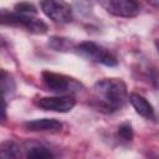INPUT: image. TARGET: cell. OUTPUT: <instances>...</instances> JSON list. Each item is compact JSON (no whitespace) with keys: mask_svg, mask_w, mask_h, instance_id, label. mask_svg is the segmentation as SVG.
Returning a JSON list of instances; mask_svg holds the SVG:
<instances>
[{"mask_svg":"<svg viewBox=\"0 0 159 159\" xmlns=\"http://www.w3.org/2000/svg\"><path fill=\"white\" fill-rule=\"evenodd\" d=\"M93 89L99 107L109 112L122 108L129 98L125 83L118 78L101 80L94 84Z\"/></svg>","mask_w":159,"mask_h":159,"instance_id":"obj_1","label":"cell"},{"mask_svg":"<svg viewBox=\"0 0 159 159\" xmlns=\"http://www.w3.org/2000/svg\"><path fill=\"white\" fill-rule=\"evenodd\" d=\"M76 51L93 61V62H97V63H102V65H106V66H114L117 65V60L116 57L109 52L107 51L106 48H103L102 46L92 42V41H84V42H81L80 45L76 46Z\"/></svg>","mask_w":159,"mask_h":159,"instance_id":"obj_2","label":"cell"},{"mask_svg":"<svg viewBox=\"0 0 159 159\" xmlns=\"http://www.w3.org/2000/svg\"><path fill=\"white\" fill-rule=\"evenodd\" d=\"M1 21L2 24H9V25H16V26H21L25 27L27 31L34 32V34H45L47 31V25L40 20V19H35L31 17L30 15H25V14H19V12H1Z\"/></svg>","mask_w":159,"mask_h":159,"instance_id":"obj_3","label":"cell"},{"mask_svg":"<svg viewBox=\"0 0 159 159\" xmlns=\"http://www.w3.org/2000/svg\"><path fill=\"white\" fill-rule=\"evenodd\" d=\"M98 4L108 14L118 17H133L140 11L138 0H98Z\"/></svg>","mask_w":159,"mask_h":159,"instance_id":"obj_4","label":"cell"},{"mask_svg":"<svg viewBox=\"0 0 159 159\" xmlns=\"http://www.w3.org/2000/svg\"><path fill=\"white\" fill-rule=\"evenodd\" d=\"M41 9L43 14L55 22L67 24L72 20V9L63 0H42Z\"/></svg>","mask_w":159,"mask_h":159,"instance_id":"obj_5","label":"cell"},{"mask_svg":"<svg viewBox=\"0 0 159 159\" xmlns=\"http://www.w3.org/2000/svg\"><path fill=\"white\" fill-rule=\"evenodd\" d=\"M76 102L70 96H58V97H41L36 99V106L45 109V111H52V112H60L66 113L70 112L75 107Z\"/></svg>","mask_w":159,"mask_h":159,"instance_id":"obj_6","label":"cell"},{"mask_svg":"<svg viewBox=\"0 0 159 159\" xmlns=\"http://www.w3.org/2000/svg\"><path fill=\"white\" fill-rule=\"evenodd\" d=\"M42 81L50 91L56 92V93L68 92L73 88V84H76V82L73 80L68 78L67 76L50 72V71L42 72Z\"/></svg>","mask_w":159,"mask_h":159,"instance_id":"obj_7","label":"cell"},{"mask_svg":"<svg viewBox=\"0 0 159 159\" xmlns=\"http://www.w3.org/2000/svg\"><path fill=\"white\" fill-rule=\"evenodd\" d=\"M25 128L31 132H58L62 128V124L56 119H35L25 123Z\"/></svg>","mask_w":159,"mask_h":159,"instance_id":"obj_8","label":"cell"},{"mask_svg":"<svg viewBox=\"0 0 159 159\" xmlns=\"http://www.w3.org/2000/svg\"><path fill=\"white\" fill-rule=\"evenodd\" d=\"M129 102L133 106V108L135 109V112L145 118H152L154 116V109L153 106L140 94L138 93H130L129 94Z\"/></svg>","mask_w":159,"mask_h":159,"instance_id":"obj_9","label":"cell"},{"mask_svg":"<svg viewBox=\"0 0 159 159\" xmlns=\"http://www.w3.org/2000/svg\"><path fill=\"white\" fill-rule=\"evenodd\" d=\"M26 157L35 158V159H43V158H52L53 154L43 145L31 143L26 147Z\"/></svg>","mask_w":159,"mask_h":159,"instance_id":"obj_10","label":"cell"},{"mask_svg":"<svg viewBox=\"0 0 159 159\" xmlns=\"http://www.w3.org/2000/svg\"><path fill=\"white\" fill-rule=\"evenodd\" d=\"M0 155L2 158H16L19 157V148L12 142H5L0 147Z\"/></svg>","mask_w":159,"mask_h":159,"instance_id":"obj_11","label":"cell"},{"mask_svg":"<svg viewBox=\"0 0 159 159\" xmlns=\"http://www.w3.org/2000/svg\"><path fill=\"white\" fill-rule=\"evenodd\" d=\"M1 87H2V92H4V96L5 97L7 96V93H12L14 89H15L14 80L5 71L1 72Z\"/></svg>","mask_w":159,"mask_h":159,"instance_id":"obj_12","label":"cell"},{"mask_svg":"<svg viewBox=\"0 0 159 159\" xmlns=\"http://www.w3.org/2000/svg\"><path fill=\"white\" fill-rule=\"evenodd\" d=\"M15 11L19 14L30 15V14H36V7L29 2H20V4L15 5Z\"/></svg>","mask_w":159,"mask_h":159,"instance_id":"obj_13","label":"cell"},{"mask_svg":"<svg viewBox=\"0 0 159 159\" xmlns=\"http://www.w3.org/2000/svg\"><path fill=\"white\" fill-rule=\"evenodd\" d=\"M51 47H53L55 50L60 51V50H66L67 46L70 45V42L66 40V39H61V37H51L50 39V42Z\"/></svg>","mask_w":159,"mask_h":159,"instance_id":"obj_14","label":"cell"},{"mask_svg":"<svg viewBox=\"0 0 159 159\" xmlns=\"http://www.w3.org/2000/svg\"><path fill=\"white\" fill-rule=\"evenodd\" d=\"M118 135L123 139V140H132L133 138V130L132 127L129 124H122L118 128Z\"/></svg>","mask_w":159,"mask_h":159,"instance_id":"obj_15","label":"cell"},{"mask_svg":"<svg viewBox=\"0 0 159 159\" xmlns=\"http://www.w3.org/2000/svg\"><path fill=\"white\" fill-rule=\"evenodd\" d=\"M148 1H150V2L154 4V5H159V0H148Z\"/></svg>","mask_w":159,"mask_h":159,"instance_id":"obj_16","label":"cell"},{"mask_svg":"<svg viewBox=\"0 0 159 159\" xmlns=\"http://www.w3.org/2000/svg\"><path fill=\"white\" fill-rule=\"evenodd\" d=\"M157 45H158V47H159V40H158V41H157Z\"/></svg>","mask_w":159,"mask_h":159,"instance_id":"obj_17","label":"cell"}]
</instances>
